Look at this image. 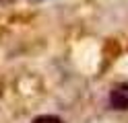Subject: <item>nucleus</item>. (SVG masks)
Masks as SVG:
<instances>
[{"mask_svg": "<svg viewBox=\"0 0 128 123\" xmlns=\"http://www.w3.org/2000/svg\"><path fill=\"white\" fill-rule=\"evenodd\" d=\"M8 2H12V0H0V4H8Z\"/></svg>", "mask_w": 128, "mask_h": 123, "instance_id": "nucleus-3", "label": "nucleus"}, {"mask_svg": "<svg viewBox=\"0 0 128 123\" xmlns=\"http://www.w3.org/2000/svg\"><path fill=\"white\" fill-rule=\"evenodd\" d=\"M110 105L112 109L124 111L128 109V84H120L110 92Z\"/></svg>", "mask_w": 128, "mask_h": 123, "instance_id": "nucleus-1", "label": "nucleus"}, {"mask_svg": "<svg viewBox=\"0 0 128 123\" xmlns=\"http://www.w3.org/2000/svg\"><path fill=\"white\" fill-rule=\"evenodd\" d=\"M33 123H64L60 117H54V115H39L33 119Z\"/></svg>", "mask_w": 128, "mask_h": 123, "instance_id": "nucleus-2", "label": "nucleus"}, {"mask_svg": "<svg viewBox=\"0 0 128 123\" xmlns=\"http://www.w3.org/2000/svg\"><path fill=\"white\" fill-rule=\"evenodd\" d=\"M29 2H46V0H29Z\"/></svg>", "mask_w": 128, "mask_h": 123, "instance_id": "nucleus-4", "label": "nucleus"}]
</instances>
